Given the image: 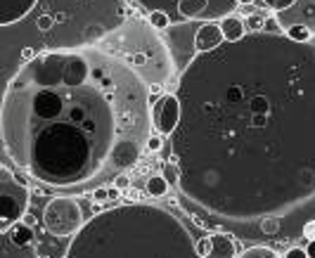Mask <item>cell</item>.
Here are the masks:
<instances>
[{
    "instance_id": "cell-14",
    "label": "cell",
    "mask_w": 315,
    "mask_h": 258,
    "mask_svg": "<svg viewBox=\"0 0 315 258\" xmlns=\"http://www.w3.org/2000/svg\"><path fill=\"white\" fill-rule=\"evenodd\" d=\"M0 256H3V258H41V256H38V251H36V244L19 246V244H14V242L7 237V235H3Z\"/></svg>"
},
{
    "instance_id": "cell-10",
    "label": "cell",
    "mask_w": 315,
    "mask_h": 258,
    "mask_svg": "<svg viewBox=\"0 0 315 258\" xmlns=\"http://www.w3.org/2000/svg\"><path fill=\"white\" fill-rule=\"evenodd\" d=\"M225 43V36H223V28L220 24H213V21H206L197 28L194 34V48L199 52H211V50H218L220 45Z\"/></svg>"
},
{
    "instance_id": "cell-24",
    "label": "cell",
    "mask_w": 315,
    "mask_h": 258,
    "mask_svg": "<svg viewBox=\"0 0 315 258\" xmlns=\"http://www.w3.org/2000/svg\"><path fill=\"white\" fill-rule=\"evenodd\" d=\"M266 34H273V36H282L284 28L280 26V21L275 19V17H266V28H263Z\"/></svg>"
},
{
    "instance_id": "cell-11",
    "label": "cell",
    "mask_w": 315,
    "mask_h": 258,
    "mask_svg": "<svg viewBox=\"0 0 315 258\" xmlns=\"http://www.w3.org/2000/svg\"><path fill=\"white\" fill-rule=\"evenodd\" d=\"M204 258H237L235 239L227 232H213L209 235V249Z\"/></svg>"
},
{
    "instance_id": "cell-2",
    "label": "cell",
    "mask_w": 315,
    "mask_h": 258,
    "mask_svg": "<svg viewBox=\"0 0 315 258\" xmlns=\"http://www.w3.org/2000/svg\"><path fill=\"white\" fill-rule=\"evenodd\" d=\"M150 126V85L100 48L38 54L3 93L7 161L52 190L109 187L147 150Z\"/></svg>"
},
{
    "instance_id": "cell-16",
    "label": "cell",
    "mask_w": 315,
    "mask_h": 258,
    "mask_svg": "<svg viewBox=\"0 0 315 258\" xmlns=\"http://www.w3.org/2000/svg\"><path fill=\"white\" fill-rule=\"evenodd\" d=\"M3 235H7V237L12 239L14 244H19V246H28V244H34V239H36V235H34V227H28V225H24V223H17V225H12L7 232H3Z\"/></svg>"
},
{
    "instance_id": "cell-12",
    "label": "cell",
    "mask_w": 315,
    "mask_h": 258,
    "mask_svg": "<svg viewBox=\"0 0 315 258\" xmlns=\"http://www.w3.org/2000/svg\"><path fill=\"white\" fill-rule=\"evenodd\" d=\"M178 17L180 19H206V17H213V3L211 0H180Z\"/></svg>"
},
{
    "instance_id": "cell-21",
    "label": "cell",
    "mask_w": 315,
    "mask_h": 258,
    "mask_svg": "<svg viewBox=\"0 0 315 258\" xmlns=\"http://www.w3.org/2000/svg\"><path fill=\"white\" fill-rule=\"evenodd\" d=\"M280 230H282L280 218L270 216V218H266V220H261V232H263V235H280Z\"/></svg>"
},
{
    "instance_id": "cell-15",
    "label": "cell",
    "mask_w": 315,
    "mask_h": 258,
    "mask_svg": "<svg viewBox=\"0 0 315 258\" xmlns=\"http://www.w3.org/2000/svg\"><path fill=\"white\" fill-rule=\"evenodd\" d=\"M147 10V12H166L171 19H180L178 17V3L180 0H135Z\"/></svg>"
},
{
    "instance_id": "cell-7",
    "label": "cell",
    "mask_w": 315,
    "mask_h": 258,
    "mask_svg": "<svg viewBox=\"0 0 315 258\" xmlns=\"http://www.w3.org/2000/svg\"><path fill=\"white\" fill-rule=\"evenodd\" d=\"M183 119V104L176 93H164L152 104V121L159 135H173Z\"/></svg>"
},
{
    "instance_id": "cell-6",
    "label": "cell",
    "mask_w": 315,
    "mask_h": 258,
    "mask_svg": "<svg viewBox=\"0 0 315 258\" xmlns=\"http://www.w3.org/2000/svg\"><path fill=\"white\" fill-rule=\"evenodd\" d=\"M43 225L52 237H76L83 223L81 204L71 197H55L45 204L43 211Z\"/></svg>"
},
{
    "instance_id": "cell-37",
    "label": "cell",
    "mask_w": 315,
    "mask_h": 258,
    "mask_svg": "<svg viewBox=\"0 0 315 258\" xmlns=\"http://www.w3.org/2000/svg\"><path fill=\"white\" fill-rule=\"evenodd\" d=\"M41 258H50V256H41Z\"/></svg>"
},
{
    "instance_id": "cell-17",
    "label": "cell",
    "mask_w": 315,
    "mask_h": 258,
    "mask_svg": "<svg viewBox=\"0 0 315 258\" xmlns=\"http://www.w3.org/2000/svg\"><path fill=\"white\" fill-rule=\"evenodd\" d=\"M168 187H171V185L166 183L164 176H152V178H147V185H145L147 194H150V197H154V199L166 197V194H168Z\"/></svg>"
},
{
    "instance_id": "cell-26",
    "label": "cell",
    "mask_w": 315,
    "mask_h": 258,
    "mask_svg": "<svg viewBox=\"0 0 315 258\" xmlns=\"http://www.w3.org/2000/svg\"><path fill=\"white\" fill-rule=\"evenodd\" d=\"M93 202H95V204L109 202V187H97V190L93 192Z\"/></svg>"
},
{
    "instance_id": "cell-18",
    "label": "cell",
    "mask_w": 315,
    "mask_h": 258,
    "mask_svg": "<svg viewBox=\"0 0 315 258\" xmlns=\"http://www.w3.org/2000/svg\"><path fill=\"white\" fill-rule=\"evenodd\" d=\"M284 36H287L289 41H294V43H310V38H313V31H310L308 26H292V28H287L284 31Z\"/></svg>"
},
{
    "instance_id": "cell-27",
    "label": "cell",
    "mask_w": 315,
    "mask_h": 258,
    "mask_svg": "<svg viewBox=\"0 0 315 258\" xmlns=\"http://www.w3.org/2000/svg\"><path fill=\"white\" fill-rule=\"evenodd\" d=\"M161 145H164V135H150V140H147V152H159L161 150Z\"/></svg>"
},
{
    "instance_id": "cell-4",
    "label": "cell",
    "mask_w": 315,
    "mask_h": 258,
    "mask_svg": "<svg viewBox=\"0 0 315 258\" xmlns=\"http://www.w3.org/2000/svg\"><path fill=\"white\" fill-rule=\"evenodd\" d=\"M124 38L117 41V52H111L121 62H126L130 69H135L142 76L147 85L150 83H164L173 71V64H168L166 45L152 34L154 28H147V24L140 19L126 21L119 28Z\"/></svg>"
},
{
    "instance_id": "cell-34",
    "label": "cell",
    "mask_w": 315,
    "mask_h": 258,
    "mask_svg": "<svg viewBox=\"0 0 315 258\" xmlns=\"http://www.w3.org/2000/svg\"><path fill=\"white\" fill-rule=\"evenodd\" d=\"M21 223L28 225V227H36V216H31V213H26V216L21 218Z\"/></svg>"
},
{
    "instance_id": "cell-19",
    "label": "cell",
    "mask_w": 315,
    "mask_h": 258,
    "mask_svg": "<svg viewBox=\"0 0 315 258\" xmlns=\"http://www.w3.org/2000/svg\"><path fill=\"white\" fill-rule=\"evenodd\" d=\"M147 24H150L154 31H166L171 26V17L166 12H150L147 14Z\"/></svg>"
},
{
    "instance_id": "cell-31",
    "label": "cell",
    "mask_w": 315,
    "mask_h": 258,
    "mask_svg": "<svg viewBox=\"0 0 315 258\" xmlns=\"http://www.w3.org/2000/svg\"><path fill=\"white\" fill-rule=\"evenodd\" d=\"M121 199V190H117L114 185H109V202H119Z\"/></svg>"
},
{
    "instance_id": "cell-33",
    "label": "cell",
    "mask_w": 315,
    "mask_h": 258,
    "mask_svg": "<svg viewBox=\"0 0 315 258\" xmlns=\"http://www.w3.org/2000/svg\"><path fill=\"white\" fill-rule=\"evenodd\" d=\"M306 249V253H308V258H315V239H308V244L303 246Z\"/></svg>"
},
{
    "instance_id": "cell-20",
    "label": "cell",
    "mask_w": 315,
    "mask_h": 258,
    "mask_svg": "<svg viewBox=\"0 0 315 258\" xmlns=\"http://www.w3.org/2000/svg\"><path fill=\"white\" fill-rule=\"evenodd\" d=\"M240 258H280L277 253L273 251V249H268V246H249V249H244V253H242Z\"/></svg>"
},
{
    "instance_id": "cell-13",
    "label": "cell",
    "mask_w": 315,
    "mask_h": 258,
    "mask_svg": "<svg viewBox=\"0 0 315 258\" xmlns=\"http://www.w3.org/2000/svg\"><path fill=\"white\" fill-rule=\"evenodd\" d=\"M220 28H223V36H225L227 43H240L242 38H247V24L240 19V17H235V14H227L220 19Z\"/></svg>"
},
{
    "instance_id": "cell-22",
    "label": "cell",
    "mask_w": 315,
    "mask_h": 258,
    "mask_svg": "<svg viewBox=\"0 0 315 258\" xmlns=\"http://www.w3.org/2000/svg\"><path fill=\"white\" fill-rule=\"evenodd\" d=\"M161 176L166 178V183L168 185H178L180 183V166H173V163H164V168H161Z\"/></svg>"
},
{
    "instance_id": "cell-25",
    "label": "cell",
    "mask_w": 315,
    "mask_h": 258,
    "mask_svg": "<svg viewBox=\"0 0 315 258\" xmlns=\"http://www.w3.org/2000/svg\"><path fill=\"white\" fill-rule=\"evenodd\" d=\"M111 185H114L117 190L126 192V190H128V187H130V176H128V173H119V176L114 178V183H111Z\"/></svg>"
},
{
    "instance_id": "cell-28",
    "label": "cell",
    "mask_w": 315,
    "mask_h": 258,
    "mask_svg": "<svg viewBox=\"0 0 315 258\" xmlns=\"http://www.w3.org/2000/svg\"><path fill=\"white\" fill-rule=\"evenodd\" d=\"M292 5H296V0H275L273 10H275V12H282V10H289Z\"/></svg>"
},
{
    "instance_id": "cell-29",
    "label": "cell",
    "mask_w": 315,
    "mask_h": 258,
    "mask_svg": "<svg viewBox=\"0 0 315 258\" xmlns=\"http://www.w3.org/2000/svg\"><path fill=\"white\" fill-rule=\"evenodd\" d=\"M284 258H308V253H306V249L294 246V249H289V251L284 253Z\"/></svg>"
},
{
    "instance_id": "cell-30",
    "label": "cell",
    "mask_w": 315,
    "mask_h": 258,
    "mask_svg": "<svg viewBox=\"0 0 315 258\" xmlns=\"http://www.w3.org/2000/svg\"><path fill=\"white\" fill-rule=\"evenodd\" d=\"M303 235L308 239H315V220H310V223L303 225Z\"/></svg>"
},
{
    "instance_id": "cell-1",
    "label": "cell",
    "mask_w": 315,
    "mask_h": 258,
    "mask_svg": "<svg viewBox=\"0 0 315 258\" xmlns=\"http://www.w3.org/2000/svg\"><path fill=\"white\" fill-rule=\"evenodd\" d=\"M180 192L218 223L315 202V43L251 34L199 52L178 81Z\"/></svg>"
},
{
    "instance_id": "cell-8",
    "label": "cell",
    "mask_w": 315,
    "mask_h": 258,
    "mask_svg": "<svg viewBox=\"0 0 315 258\" xmlns=\"http://www.w3.org/2000/svg\"><path fill=\"white\" fill-rule=\"evenodd\" d=\"M275 19L280 21V26L284 31L301 24L315 34V0H296V5H292L289 10L275 12Z\"/></svg>"
},
{
    "instance_id": "cell-5",
    "label": "cell",
    "mask_w": 315,
    "mask_h": 258,
    "mask_svg": "<svg viewBox=\"0 0 315 258\" xmlns=\"http://www.w3.org/2000/svg\"><path fill=\"white\" fill-rule=\"evenodd\" d=\"M28 187L26 183L10 170L7 163L0 168V232H7L12 225L21 223L28 209Z\"/></svg>"
},
{
    "instance_id": "cell-32",
    "label": "cell",
    "mask_w": 315,
    "mask_h": 258,
    "mask_svg": "<svg viewBox=\"0 0 315 258\" xmlns=\"http://www.w3.org/2000/svg\"><path fill=\"white\" fill-rule=\"evenodd\" d=\"M166 163H173V166H180V154H178V152H171V154H168V159H166Z\"/></svg>"
},
{
    "instance_id": "cell-9",
    "label": "cell",
    "mask_w": 315,
    "mask_h": 258,
    "mask_svg": "<svg viewBox=\"0 0 315 258\" xmlns=\"http://www.w3.org/2000/svg\"><path fill=\"white\" fill-rule=\"evenodd\" d=\"M38 0H0V28L14 26L36 10Z\"/></svg>"
},
{
    "instance_id": "cell-35",
    "label": "cell",
    "mask_w": 315,
    "mask_h": 258,
    "mask_svg": "<svg viewBox=\"0 0 315 258\" xmlns=\"http://www.w3.org/2000/svg\"><path fill=\"white\" fill-rule=\"evenodd\" d=\"M235 3H237V5H251L253 0H235Z\"/></svg>"
},
{
    "instance_id": "cell-3",
    "label": "cell",
    "mask_w": 315,
    "mask_h": 258,
    "mask_svg": "<svg viewBox=\"0 0 315 258\" xmlns=\"http://www.w3.org/2000/svg\"><path fill=\"white\" fill-rule=\"evenodd\" d=\"M64 258H204L187 227L168 211L128 204L102 211L69 244Z\"/></svg>"
},
{
    "instance_id": "cell-23",
    "label": "cell",
    "mask_w": 315,
    "mask_h": 258,
    "mask_svg": "<svg viewBox=\"0 0 315 258\" xmlns=\"http://www.w3.org/2000/svg\"><path fill=\"white\" fill-rule=\"evenodd\" d=\"M244 24H247V28L249 31H253V34H261V31H263V28H266V17H263V14H249L247 17V21H244Z\"/></svg>"
},
{
    "instance_id": "cell-36",
    "label": "cell",
    "mask_w": 315,
    "mask_h": 258,
    "mask_svg": "<svg viewBox=\"0 0 315 258\" xmlns=\"http://www.w3.org/2000/svg\"><path fill=\"white\" fill-rule=\"evenodd\" d=\"M263 3H266V7H273V3H275V0H263Z\"/></svg>"
}]
</instances>
